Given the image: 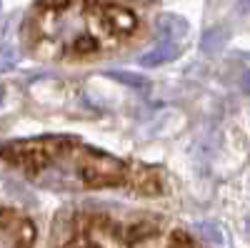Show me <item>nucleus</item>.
Returning <instances> with one entry per match:
<instances>
[{"mask_svg":"<svg viewBox=\"0 0 250 248\" xmlns=\"http://www.w3.org/2000/svg\"><path fill=\"white\" fill-rule=\"evenodd\" d=\"M35 43L48 55H90L138 30V15L108 0H38Z\"/></svg>","mask_w":250,"mask_h":248,"instance_id":"f257e3e1","label":"nucleus"},{"mask_svg":"<svg viewBox=\"0 0 250 248\" xmlns=\"http://www.w3.org/2000/svg\"><path fill=\"white\" fill-rule=\"evenodd\" d=\"M75 146V140L60 138V135H48V138H33V140H15L0 148L8 163L23 168L28 176H43L58 163H62Z\"/></svg>","mask_w":250,"mask_h":248,"instance_id":"f03ea898","label":"nucleus"},{"mask_svg":"<svg viewBox=\"0 0 250 248\" xmlns=\"http://www.w3.org/2000/svg\"><path fill=\"white\" fill-rule=\"evenodd\" d=\"M70 168H73L75 178L85 185H120L125 180H130V173H133L123 160L103 153V151L80 146V143H75Z\"/></svg>","mask_w":250,"mask_h":248,"instance_id":"7ed1b4c3","label":"nucleus"},{"mask_svg":"<svg viewBox=\"0 0 250 248\" xmlns=\"http://www.w3.org/2000/svg\"><path fill=\"white\" fill-rule=\"evenodd\" d=\"M35 228L33 223L15 211L0 208V248H33Z\"/></svg>","mask_w":250,"mask_h":248,"instance_id":"20e7f679","label":"nucleus"},{"mask_svg":"<svg viewBox=\"0 0 250 248\" xmlns=\"http://www.w3.org/2000/svg\"><path fill=\"white\" fill-rule=\"evenodd\" d=\"M130 248H193V243L183 231L143 228L135 233Z\"/></svg>","mask_w":250,"mask_h":248,"instance_id":"39448f33","label":"nucleus"},{"mask_svg":"<svg viewBox=\"0 0 250 248\" xmlns=\"http://www.w3.org/2000/svg\"><path fill=\"white\" fill-rule=\"evenodd\" d=\"M185 30H188L185 18L173 15V13H163L158 18V23H155V33L160 35V40H173L175 43L180 35H185Z\"/></svg>","mask_w":250,"mask_h":248,"instance_id":"423d86ee","label":"nucleus"},{"mask_svg":"<svg viewBox=\"0 0 250 248\" xmlns=\"http://www.w3.org/2000/svg\"><path fill=\"white\" fill-rule=\"evenodd\" d=\"M173 55H175V43H173V40H160V45L155 50H150V53H145L140 58V63L153 68V66H163L165 60H170Z\"/></svg>","mask_w":250,"mask_h":248,"instance_id":"0eeeda50","label":"nucleus"},{"mask_svg":"<svg viewBox=\"0 0 250 248\" xmlns=\"http://www.w3.org/2000/svg\"><path fill=\"white\" fill-rule=\"evenodd\" d=\"M108 78L123 83V86H128V88H135V90H145L148 88V78L145 75H138V73H125V70H105Z\"/></svg>","mask_w":250,"mask_h":248,"instance_id":"6e6552de","label":"nucleus"},{"mask_svg":"<svg viewBox=\"0 0 250 248\" xmlns=\"http://www.w3.org/2000/svg\"><path fill=\"white\" fill-rule=\"evenodd\" d=\"M225 35V30L223 28H215V30H208L205 35H203V50L205 53H213V50H218L223 43H220V38Z\"/></svg>","mask_w":250,"mask_h":248,"instance_id":"1a4fd4ad","label":"nucleus"},{"mask_svg":"<svg viewBox=\"0 0 250 248\" xmlns=\"http://www.w3.org/2000/svg\"><path fill=\"white\" fill-rule=\"evenodd\" d=\"M245 90L250 93V73H245Z\"/></svg>","mask_w":250,"mask_h":248,"instance_id":"9d476101","label":"nucleus"},{"mask_svg":"<svg viewBox=\"0 0 250 248\" xmlns=\"http://www.w3.org/2000/svg\"><path fill=\"white\" fill-rule=\"evenodd\" d=\"M3 98H5V90H3V86H0V103H3Z\"/></svg>","mask_w":250,"mask_h":248,"instance_id":"9b49d317","label":"nucleus"}]
</instances>
